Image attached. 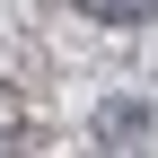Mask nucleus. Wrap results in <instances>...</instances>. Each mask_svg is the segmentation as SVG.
I'll list each match as a JSON object with an SVG mask.
<instances>
[{
	"mask_svg": "<svg viewBox=\"0 0 158 158\" xmlns=\"http://www.w3.org/2000/svg\"><path fill=\"white\" fill-rule=\"evenodd\" d=\"M79 9H88V18H149L158 0H79Z\"/></svg>",
	"mask_w": 158,
	"mask_h": 158,
	"instance_id": "1",
	"label": "nucleus"
}]
</instances>
